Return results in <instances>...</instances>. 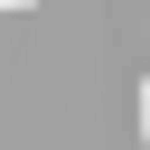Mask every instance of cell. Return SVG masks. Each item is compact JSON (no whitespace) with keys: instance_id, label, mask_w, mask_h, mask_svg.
I'll return each mask as SVG.
<instances>
[{"instance_id":"obj_1","label":"cell","mask_w":150,"mask_h":150,"mask_svg":"<svg viewBox=\"0 0 150 150\" xmlns=\"http://www.w3.org/2000/svg\"><path fill=\"white\" fill-rule=\"evenodd\" d=\"M141 150H150V84H141Z\"/></svg>"}]
</instances>
